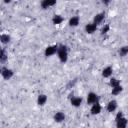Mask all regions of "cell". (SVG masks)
Segmentation results:
<instances>
[{
  "label": "cell",
  "instance_id": "cell-1",
  "mask_svg": "<svg viewBox=\"0 0 128 128\" xmlns=\"http://www.w3.org/2000/svg\"><path fill=\"white\" fill-rule=\"evenodd\" d=\"M57 55H58V58H59L60 62L66 63L67 60H68V48H67V46L66 45H60V46H58Z\"/></svg>",
  "mask_w": 128,
  "mask_h": 128
},
{
  "label": "cell",
  "instance_id": "cell-2",
  "mask_svg": "<svg viewBox=\"0 0 128 128\" xmlns=\"http://www.w3.org/2000/svg\"><path fill=\"white\" fill-rule=\"evenodd\" d=\"M57 50H58V45H50V46H47L45 48L44 55L46 57H50V56L56 54L57 53Z\"/></svg>",
  "mask_w": 128,
  "mask_h": 128
},
{
  "label": "cell",
  "instance_id": "cell-3",
  "mask_svg": "<svg viewBox=\"0 0 128 128\" xmlns=\"http://www.w3.org/2000/svg\"><path fill=\"white\" fill-rule=\"evenodd\" d=\"M87 104L88 105H92V104H95L97 102H99V97L96 93L94 92H89L88 95H87Z\"/></svg>",
  "mask_w": 128,
  "mask_h": 128
},
{
  "label": "cell",
  "instance_id": "cell-4",
  "mask_svg": "<svg viewBox=\"0 0 128 128\" xmlns=\"http://www.w3.org/2000/svg\"><path fill=\"white\" fill-rule=\"evenodd\" d=\"M14 72L13 70L9 69V68H2V72H1V76L3 77V79L5 80H9L13 77Z\"/></svg>",
  "mask_w": 128,
  "mask_h": 128
},
{
  "label": "cell",
  "instance_id": "cell-5",
  "mask_svg": "<svg viewBox=\"0 0 128 128\" xmlns=\"http://www.w3.org/2000/svg\"><path fill=\"white\" fill-rule=\"evenodd\" d=\"M104 19H105V12H101V13H98L94 16L92 23H94L96 26H98L99 24H101L104 21Z\"/></svg>",
  "mask_w": 128,
  "mask_h": 128
},
{
  "label": "cell",
  "instance_id": "cell-6",
  "mask_svg": "<svg viewBox=\"0 0 128 128\" xmlns=\"http://www.w3.org/2000/svg\"><path fill=\"white\" fill-rule=\"evenodd\" d=\"M117 101L116 100H110L108 103H107V105H106V110L108 111V112H110V113H112V112H114L116 109H117Z\"/></svg>",
  "mask_w": 128,
  "mask_h": 128
},
{
  "label": "cell",
  "instance_id": "cell-7",
  "mask_svg": "<svg viewBox=\"0 0 128 128\" xmlns=\"http://www.w3.org/2000/svg\"><path fill=\"white\" fill-rule=\"evenodd\" d=\"M101 110H102V107H101V105L99 104V102H97V103L91 105L90 112H91L92 115H98V114H100Z\"/></svg>",
  "mask_w": 128,
  "mask_h": 128
},
{
  "label": "cell",
  "instance_id": "cell-8",
  "mask_svg": "<svg viewBox=\"0 0 128 128\" xmlns=\"http://www.w3.org/2000/svg\"><path fill=\"white\" fill-rule=\"evenodd\" d=\"M65 118H66L65 113H64V112H61V111L56 112V113L54 114V116H53V119H54V121H55L56 123H61V122H63V121L65 120Z\"/></svg>",
  "mask_w": 128,
  "mask_h": 128
},
{
  "label": "cell",
  "instance_id": "cell-9",
  "mask_svg": "<svg viewBox=\"0 0 128 128\" xmlns=\"http://www.w3.org/2000/svg\"><path fill=\"white\" fill-rule=\"evenodd\" d=\"M116 121V128H126L127 127V118L126 117H121L120 119L118 120H115Z\"/></svg>",
  "mask_w": 128,
  "mask_h": 128
},
{
  "label": "cell",
  "instance_id": "cell-10",
  "mask_svg": "<svg viewBox=\"0 0 128 128\" xmlns=\"http://www.w3.org/2000/svg\"><path fill=\"white\" fill-rule=\"evenodd\" d=\"M55 4H56V0H42L40 3V6L43 9H47L51 6H54Z\"/></svg>",
  "mask_w": 128,
  "mask_h": 128
},
{
  "label": "cell",
  "instance_id": "cell-11",
  "mask_svg": "<svg viewBox=\"0 0 128 128\" xmlns=\"http://www.w3.org/2000/svg\"><path fill=\"white\" fill-rule=\"evenodd\" d=\"M97 30V26L94 23H88L85 25V32L87 34H93Z\"/></svg>",
  "mask_w": 128,
  "mask_h": 128
},
{
  "label": "cell",
  "instance_id": "cell-12",
  "mask_svg": "<svg viewBox=\"0 0 128 128\" xmlns=\"http://www.w3.org/2000/svg\"><path fill=\"white\" fill-rule=\"evenodd\" d=\"M112 73H113V68L111 66H107L102 70V77L109 78L112 76Z\"/></svg>",
  "mask_w": 128,
  "mask_h": 128
},
{
  "label": "cell",
  "instance_id": "cell-13",
  "mask_svg": "<svg viewBox=\"0 0 128 128\" xmlns=\"http://www.w3.org/2000/svg\"><path fill=\"white\" fill-rule=\"evenodd\" d=\"M83 102V98L82 97H73L70 99V103L73 107H79Z\"/></svg>",
  "mask_w": 128,
  "mask_h": 128
},
{
  "label": "cell",
  "instance_id": "cell-14",
  "mask_svg": "<svg viewBox=\"0 0 128 128\" xmlns=\"http://www.w3.org/2000/svg\"><path fill=\"white\" fill-rule=\"evenodd\" d=\"M79 22H80L79 16H73V17H71V18L69 19L68 24H69L70 27H76V26L79 25Z\"/></svg>",
  "mask_w": 128,
  "mask_h": 128
},
{
  "label": "cell",
  "instance_id": "cell-15",
  "mask_svg": "<svg viewBox=\"0 0 128 128\" xmlns=\"http://www.w3.org/2000/svg\"><path fill=\"white\" fill-rule=\"evenodd\" d=\"M63 21H64V18H63L61 15H59V14H55V15L52 17V23H53L54 25H59V24H61Z\"/></svg>",
  "mask_w": 128,
  "mask_h": 128
},
{
  "label": "cell",
  "instance_id": "cell-16",
  "mask_svg": "<svg viewBox=\"0 0 128 128\" xmlns=\"http://www.w3.org/2000/svg\"><path fill=\"white\" fill-rule=\"evenodd\" d=\"M47 99L48 98H47V96L45 94H40L38 96V98H37V104L39 106H44L46 104V102H47Z\"/></svg>",
  "mask_w": 128,
  "mask_h": 128
},
{
  "label": "cell",
  "instance_id": "cell-17",
  "mask_svg": "<svg viewBox=\"0 0 128 128\" xmlns=\"http://www.w3.org/2000/svg\"><path fill=\"white\" fill-rule=\"evenodd\" d=\"M10 40H11L10 35H8V34H1L0 35V43H2V44H8L10 42Z\"/></svg>",
  "mask_w": 128,
  "mask_h": 128
},
{
  "label": "cell",
  "instance_id": "cell-18",
  "mask_svg": "<svg viewBox=\"0 0 128 128\" xmlns=\"http://www.w3.org/2000/svg\"><path fill=\"white\" fill-rule=\"evenodd\" d=\"M7 61V53L5 49L1 48L0 49V63H5Z\"/></svg>",
  "mask_w": 128,
  "mask_h": 128
},
{
  "label": "cell",
  "instance_id": "cell-19",
  "mask_svg": "<svg viewBox=\"0 0 128 128\" xmlns=\"http://www.w3.org/2000/svg\"><path fill=\"white\" fill-rule=\"evenodd\" d=\"M109 85H110L112 88H114V87H116V86H119V85H121V84H120V80H118V79L115 78V77H112V78H110V80H109Z\"/></svg>",
  "mask_w": 128,
  "mask_h": 128
},
{
  "label": "cell",
  "instance_id": "cell-20",
  "mask_svg": "<svg viewBox=\"0 0 128 128\" xmlns=\"http://www.w3.org/2000/svg\"><path fill=\"white\" fill-rule=\"evenodd\" d=\"M122 91H123V87H122L121 85H119V86H116V87L112 88L111 94H112V95H114V96H116V95L120 94V93H121Z\"/></svg>",
  "mask_w": 128,
  "mask_h": 128
},
{
  "label": "cell",
  "instance_id": "cell-21",
  "mask_svg": "<svg viewBox=\"0 0 128 128\" xmlns=\"http://www.w3.org/2000/svg\"><path fill=\"white\" fill-rule=\"evenodd\" d=\"M118 53H119V55H120L121 57L126 56V55L128 54V46H123V47H121V48L119 49Z\"/></svg>",
  "mask_w": 128,
  "mask_h": 128
},
{
  "label": "cell",
  "instance_id": "cell-22",
  "mask_svg": "<svg viewBox=\"0 0 128 128\" xmlns=\"http://www.w3.org/2000/svg\"><path fill=\"white\" fill-rule=\"evenodd\" d=\"M110 30V25L109 24H104V26L101 28V34H106Z\"/></svg>",
  "mask_w": 128,
  "mask_h": 128
},
{
  "label": "cell",
  "instance_id": "cell-23",
  "mask_svg": "<svg viewBox=\"0 0 128 128\" xmlns=\"http://www.w3.org/2000/svg\"><path fill=\"white\" fill-rule=\"evenodd\" d=\"M123 116H124L123 112H122V111H119V112H117V114H116V116H115V120H118V119H120V118L123 117Z\"/></svg>",
  "mask_w": 128,
  "mask_h": 128
},
{
  "label": "cell",
  "instance_id": "cell-24",
  "mask_svg": "<svg viewBox=\"0 0 128 128\" xmlns=\"http://www.w3.org/2000/svg\"><path fill=\"white\" fill-rule=\"evenodd\" d=\"M110 3V1H103V4H106V5H108Z\"/></svg>",
  "mask_w": 128,
  "mask_h": 128
},
{
  "label": "cell",
  "instance_id": "cell-25",
  "mask_svg": "<svg viewBox=\"0 0 128 128\" xmlns=\"http://www.w3.org/2000/svg\"><path fill=\"white\" fill-rule=\"evenodd\" d=\"M10 2H11L10 0H6V1H5V3H10Z\"/></svg>",
  "mask_w": 128,
  "mask_h": 128
},
{
  "label": "cell",
  "instance_id": "cell-26",
  "mask_svg": "<svg viewBox=\"0 0 128 128\" xmlns=\"http://www.w3.org/2000/svg\"><path fill=\"white\" fill-rule=\"evenodd\" d=\"M1 72H2V68H0V74H1Z\"/></svg>",
  "mask_w": 128,
  "mask_h": 128
},
{
  "label": "cell",
  "instance_id": "cell-27",
  "mask_svg": "<svg viewBox=\"0 0 128 128\" xmlns=\"http://www.w3.org/2000/svg\"><path fill=\"white\" fill-rule=\"evenodd\" d=\"M39 128H41V127H39Z\"/></svg>",
  "mask_w": 128,
  "mask_h": 128
}]
</instances>
